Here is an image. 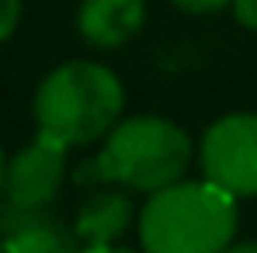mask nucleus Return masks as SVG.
<instances>
[{
  "label": "nucleus",
  "instance_id": "f257e3e1",
  "mask_svg": "<svg viewBox=\"0 0 257 253\" xmlns=\"http://www.w3.org/2000/svg\"><path fill=\"white\" fill-rule=\"evenodd\" d=\"M236 194L205 180H174L153 191L136 215V232L150 253H219L240 229Z\"/></svg>",
  "mask_w": 257,
  "mask_h": 253
},
{
  "label": "nucleus",
  "instance_id": "f03ea898",
  "mask_svg": "<svg viewBox=\"0 0 257 253\" xmlns=\"http://www.w3.org/2000/svg\"><path fill=\"white\" fill-rule=\"evenodd\" d=\"M195 146L188 132L160 115H136L122 118L118 125L104 135L101 153L80 163L73 180L77 184H122L128 191L153 194L181 180L191 167Z\"/></svg>",
  "mask_w": 257,
  "mask_h": 253
},
{
  "label": "nucleus",
  "instance_id": "7ed1b4c3",
  "mask_svg": "<svg viewBox=\"0 0 257 253\" xmlns=\"http://www.w3.org/2000/svg\"><path fill=\"white\" fill-rule=\"evenodd\" d=\"M122 108H125L122 80L108 66L87 59L56 66L39 84L32 101L39 132L66 142L70 149L104 139L122 122Z\"/></svg>",
  "mask_w": 257,
  "mask_h": 253
},
{
  "label": "nucleus",
  "instance_id": "20e7f679",
  "mask_svg": "<svg viewBox=\"0 0 257 253\" xmlns=\"http://www.w3.org/2000/svg\"><path fill=\"white\" fill-rule=\"evenodd\" d=\"M202 173L236 198L257 194V115L236 111L209 125L198 146Z\"/></svg>",
  "mask_w": 257,
  "mask_h": 253
},
{
  "label": "nucleus",
  "instance_id": "39448f33",
  "mask_svg": "<svg viewBox=\"0 0 257 253\" xmlns=\"http://www.w3.org/2000/svg\"><path fill=\"white\" fill-rule=\"evenodd\" d=\"M66 142L39 132L28 146H21L7 160V184L4 194L18 205H39L52 208L59 198V187L66 180Z\"/></svg>",
  "mask_w": 257,
  "mask_h": 253
},
{
  "label": "nucleus",
  "instance_id": "423d86ee",
  "mask_svg": "<svg viewBox=\"0 0 257 253\" xmlns=\"http://www.w3.org/2000/svg\"><path fill=\"white\" fill-rule=\"evenodd\" d=\"M146 25V0H84L77 32L94 49H118Z\"/></svg>",
  "mask_w": 257,
  "mask_h": 253
},
{
  "label": "nucleus",
  "instance_id": "0eeeda50",
  "mask_svg": "<svg viewBox=\"0 0 257 253\" xmlns=\"http://www.w3.org/2000/svg\"><path fill=\"white\" fill-rule=\"evenodd\" d=\"M136 205L118 191H97L90 194L73 222V232L80 239V246L87 250H108L115 246L122 236L128 232V225L136 222Z\"/></svg>",
  "mask_w": 257,
  "mask_h": 253
},
{
  "label": "nucleus",
  "instance_id": "6e6552de",
  "mask_svg": "<svg viewBox=\"0 0 257 253\" xmlns=\"http://www.w3.org/2000/svg\"><path fill=\"white\" fill-rule=\"evenodd\" d=\"M77 246H80L77 232L66 229L56 215H49V218L4 239V250L11 253H63V250H77Z\"/></svg>",
  "mask_w": 257,
  "mask_h": 253
},
{
  "label": "nucleus",
  "instance_id": "1a4fd4ad",
  "mask_svg": "<svg viewBox=\"0 0 257 253\" xmlns=\"http://www.w3.org/2000/svg\"><path fill=\"white\" fill-rule=\"evenodd\" d=\"M18 21H21V0H0V42L14 35Z\"/></svg>",
  "mask_w": 257,
  "mask_h": 253
},
{
  "label": "nucleus",
  "instance_id": "9d476101",
  "mask_svg": "<svg viewBox=\"0 0 257 253\" xmlns=\"http://www.w3.org/2000/svg\"><path fill=\"white\" fill-rule=\"evenodd\" d=\"M171 4L184 14H212V11H222L233 0H171Z\"/></svg>",
  "mask_w": 257,
  "mask_h": 253
},
{
  "label": "nucleus",
  "instance_id": "9b49d317",
  "mask_svg": "<svg viewBox=\"0 0 257 253\" xmlns=\"http://www.w3.org/2000/svg\"><path fill=\"white\" fill-rule=\"evenodd\" d=\"M233 18L257 35V0H233Z\"/></svg>",
  "mask_w": 257,
  "mask_h": 253
},
{
  "label": "nucleus",
  "instance_id": "f8f14e48",
  "mask_svg": "<svg viewBox=\"0 0 257 253\" xmlns=\"http://www.w3.org/2000/svg\"><path fill=\"white\" fill-rule=\"evenodd\" d=\"M4 184H7V156H4V146H0V194H4Z\"/></svg>",
  "mask_w": 257,
  "mask_h": 253
},
{
  "label": "nucleus",
  "instance_id": "ddd939ff",
  "mask_svg": "<svg viewBox=\"0 0 257 253\" xmlns=\"http://www.w3.org/2000/svg\"><path fill=\"white\" fill-rule=\"evenodd\" d=\"M0 250H4V239H0Z\"/></svg>",
  "mask_w": 257,
  "mask_h": 253
}]
</instances>
